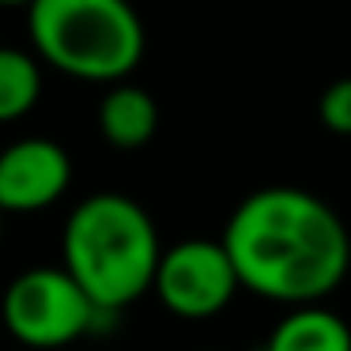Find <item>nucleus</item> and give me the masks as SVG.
Segmentation results:
<instances>
[{"label": "nucleus", "instance_id": "obj_1", "mask_svg": "<svg viewBox=\"0 0 351 351\" xmlns=\"http://www.w3.org/2000/svg\"><path fill=\"white\" fill-rule=\"evenodd\" d=\"M223 250L238 283L268 302L313 306L343 283L351 234L321 197L295 185L257 189L230 212Z\"/></svg>", "mask_w": 351, "mask_h": 351}, {"label": "nucleus", "instance_id": "obj_2", "mask_svg": "<svg viewBox=\"0 0 351 351\" xmlns=\"http://www.w3.org/2000/svg\"><path fill=\"white\" fill-rule=\"evenodd\" d=\"M64 272L106 317L152 291L162 257L152 215L125 193H95L72 208L61 238Z\"/></svg>", "mask_w": 351, "mask_h": 351}, {"label": "nucleus", "instance_id": "obj_3", "mask_svg": "<svg viewBox=\"0 0 351 351\" xmlns=\"http://www.w3.org/2000/svg\"><path fill=\"white\" fill-rule=\"evenodd\" d=\"M34 53L84 84H125L144 57V23L129 0H34Z\"/></svg>", "mask_w": 351, "mask_h": 351}, {"label": "nucleus", "instance_id": "obj_4", "mask_svg": "<svg viewBox=\"0 0 351 351\" xmlns=\"http://www.w3.org/2000/svg\"><path fill=\"white\" fill-rule=\"evenodd\" d=\"M0 317L19 343L57 351L91 332L102 313L64 268H27L4 287Z\"/></svg>", "mask_w": 351, "mask_h": 351}, {"label": "nucleus", "instance_id": "obj_5", "mask_svg": "<svg viewBox=\"0 0 351 351\" xmlns=\"http://www.w3.org/2000/svg\"><path fill=\"white\" fill-rule=\"evenodd\" d=\"M152 291L174 317L204 321L227 310L230 298L242 291L238 272L230 265L223 242L212 238H185V242L162 250L155 265Z\"/></svg>", "mask_w": 351, "mask_h": 351}, {"label": "nucleus", "instance_id": "obj_6", "mask_svg": "<svg viewBox=\"0 0 351 351\" xmlns=\"http://www.w3.org/2000/svg\"><path fill=\"white\" fill-rule=\"evenodd\" d=\"M72 185V159L57 140L27 136L0 152V212L27 215L57 204Z\"/></svg>", "mask_w": 351, "mask_h": 351}, {"label": "nucleus", "instance_id": "obj_7", "mask_svg": "<svg viewBox=\"0 0 351 351\" xmlns=\"http://www.w3.org/2000/svg\"><path fill=\"white\" fill-rule=\"evenodd\" d=\"M99 129L110 147L117 152H136L159 129V106L144 87L114 84L99 106Z\"/></svg>", "mask_w": 351, "mask_h": 351}, {"label": "nucleus", "instance_id": "obj_8", "mask_svg": "<svg viewBox=\"0 0 351 351\" xmlns=\"http://www.w3.org/2000/svg\"><path fill=\"white\" fill-rule=\"evenodd\" d=\"M265 351H351V328L321 302L291 306V313L272 328Z\"/></svg>", "mask_w": 351, "mask_h": 351}, {"label": "nucleus", "instance_id": "obj_9", "mask_svg": "<svg viewBox=\"0 0 351 351\" xmlns=\"http://www.w3.org/2000/svg\"><path fill=\"white\" fill-rule=\"evenodd\" d=\"M42 99V69L27 49L0 46V125L27 117Z\"/></svg>", "mask_w": 351, "mask_h": 351}, {"label": "nucleus", "instance_id": "obj_10", "mask_svg": "<svg viewBox=\"0 0 351 351\" xmlns=\"http://www.w3.org/2000/svg\"><path fill=\"white\" fill-rule=\"evenodd\" d=\"M317 117L328 132L336 136H351V76L332 80V84L321 91L317 102Z\"/></svg>", "mask_w": 351, "mask_h": 351}, {"label": "nucleus", "instance_id": "obj_11", "mask_svg": "<svg viewBox=\"0 0 351 351\" xmlns=\"http://www.w3.org/2000/svg\"><path fill=\"white\" fill-rule=\"evenodd\" d=\"M34 0H0V8H31Z\"/></svg>", "mask_w": 351, "mask_h": 351}, {"label": "nucleus", "instance_id": "obj_12", "mask_svg": "<svg viewBox=\"0 0 351 351\" xmlns=\"http://www.w3.org/2000/svg\"><path fill=\"white\" fill-rule=\"evenodd\" d=\"M0 230H4V212H0Z\"/></svg>", "mask_w": 351, "mask_h": 351}]
</instances>
